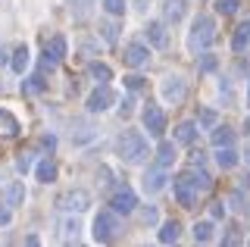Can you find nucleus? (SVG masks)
Instances as JSON below:
<instances>
[{
  "mask_svg": "<svg viewBox=\"0 0 250 247\" xmlns=\"http://www.w3.org/2000/svg\"><path fill=\"white\" fill-rule=\"evenodd\" d=\"M144 35H147V41H150L153 47H166L169 44V35H166V28H163V22H150V25L144 28Z\"/></svg>",
  "mask_w": 250,
  "mask_h": 247,
  "instance_id": "13",
  "label": "nucleus"
},
{
  "mask_svg": "<svg viewBox=\"0 0 250 247\" xmlns=\"http://www.w3.org/2000/svg\"><path fill=\"white\" fill-rule=\"evenodd\" d=\"M175 200L185 206V210H191V206L197 204V188H194L185 175H178V179H175Z\"/></svg>",
  "mask_w": 250,
  "mask_h": 247,
  "instance_id": "6",
  "label": "nucleus"
},
{
  "mask_svg": "<svg viewBox=\"0 0 250 247\" xmlns=\"http://www.w3.org/2000/svg\"><path fill=\"white\" fill-rule=\"evenodd\" d=\"M28 60H31V53H28V47H25V44H22V47L13 53V69L22 75V72H25V66H28Z\"/></svg>",
  "mask_w": 250,
  "mask_h": 247,
  "instance_id": "22",
  "label": "nucleus"
},
{
  "mask_svg": "<svg viewBox=\"0 0 250 247\" xmlns=\"http://www.w3.org/2000/svg\"><path fill=\"white\" fill-rule=\"evenodd\" d=\"M113 100H116V94L106 88V84H100V88H97V91H94V94L88 97V110H91V113H104L106 106L113 103Z\"/></svg>",
  "mask_w": 250,
  "mask_h": 247,
  "instance_id": "9",
  "label": "nucleus"
},
{
  "mask_svg": "<svg viewBox=\"0 0 250 247\" xmlns=\"http://www.w3.org/2000/svg\"><path fill=\"white\" fill-rule=\"evenodd\" d=\"M10 222V210H0V226H6Z\"/></svg>",
  "mask_w": 250,
  "mask_h": 247,
  "instance_id": "37",
  "label": "nucleus"
},
{
  "mask_svg": "<svg viewBox=\"0 0 250 247\" xmlns=\"http://www.w3.org/2000/svg\"><path fill=\"white\" fill-rule=\"evenodd\" d=\"M178 235H182V222H163V228H160V241L163 244H172V241H178Z\"/></svg>",
  "mask_w": 250,
  "mask_h": 247,
  "instance_id": "18",
  "label": "nucleus"
},
{
  "mask_svg": "<svg viewBox=\"0 0 250 247\" xmlns=\"http://www.w3.org/2000/svg\"><path fill=\"white\" fill-rule=\"evenodd\" d=\"M213 38H216V22L209 16H197L194 25H191V35H188V47H191V50H203V47H209Z\"/></svg>",
  "mask_w": 250,
  "mask_h": 247,
  "instance_id": "1",
  "label": "nucleus"
},
{
  "mask_svg": "<svg viewBox=\"0 0 250 247\" xmlns=\"http://www.w3.org/2000/svg\"><path fill=\"white\" fill-rule=\"evenodd\" d=\"M16 135H19V119H16L13 113L0 110V138L10 141V138H16Z\"/></svg>",
  "mask_w": 250,
  "mask_h": 247,
  "instance_id": "11",
  "label": "nucleus"
},
{
  "mask_svg": "<svg viewBox=\"0 0 250 247\" xmlns=\"http://www.w3.org/2000/svg\"><path fill=\"white\" fill-rule=\"evenodd\" d=\"M57 179V163L53 160H44L41 166H38V182H53Z\"/></svg>",
  "mask_w": 250,
  "mask_h": 247,
  "instance_id": "26",
  "label": "nucleus"
},
{
  "mask_svg": "<svg viewBox=\"0 0 250 247\" xmlns=\"http://www.w3.org/2000/svg\"><path fill=\"white\" fill-rule=\"evenodd\" d=\"M116 150H119L122 160H128V163H138V160L147 157V141H144L138 132H125L119 141H116Z\"/></svg>",
  "mask_w": 250,
  "mask_h": 247,
  "instance_id": "2",
  "label": "nucleus"
},
{
  "mask_svg": "<svg viewBox=\"0 0 250 247\" xmlns=\"http://www.w3.org/2000/svg\"><path fill=\"white\" fill-rule=\"evenodd\" d=\"M163 97H166L169 103L185 100V82L182 79H166V82H163Z\"/></svg>",
  "mask_w": 250,
  "mask_h": 247,
  "instance_id": "10",
  "label": "nucleus"
},
{
  "mask_svg": "<svg viewBox=\"0 0 250 247\" xmlns=\"http://www.w3.org/2000/svg\"><path fill=\"white\" fill-rule=\"evenodd\" d=\"M156 160H160V166H169L172 160H175V144H169V141H163L160 147H156Z\"/></svg>",
  "mask_w": 250,
  "mask_h": 247,
  "instance_id": "21",
  "label": "nucleus"
},
{
  "mask_svg": "<svg viewBox=\"0 0 250 247\" xmlns=\"http://www.w3.org/2000/svg\"><path fill=\"white\" fill-rule=\"evenodd\" d=\"M163 185H166V175H163V169H153V172L144 175V188L147 194H156V191H163Z\"/></svg>",
  "mask_w": 250,
  "mask_h": 247,
  "instance_id": "16",
  "label": "nucleus"
},
{
  "mask_svg": "<svg viewBox=\"0 0 250 247\" xmlns=\"http://www.w3.org/2000/svg\"><path fill=\"white\" fill-rule=\"evenodd\" d=\"M47 53H50L53 60H62V57H66V38H62V35H53L50 41H47Z\"/></svg>",
  "mask_w": 250,
  "mask_h": 247,
  "instance_id": "19",
  "label": "nucleus"
},
{
  "mask_svg": "<svg viewBox=\"0 0 250 247\" xmlns=\"http://www.w3.org/2000/svg\"><path fill=\"white\" fill-rule=\"evenodd\" d=\"M88 204H91V194L88 191H69V194H62L60 197V206L62 210H69V213H82V210H88Z\"/></svg>",
  "mask_w": 250,
  "mask_h": 247,
  "instance_id": "5",
  "label": "nucleus"
},
{
  "mask_svg": "<svg viewBox=\"0 0 250 247\" xmlns=\"http://www.w3.org/2000/svg\"><path fill=\"white\" fill-rule=\"evenodd\" d=\"M182 16H185V0H166V19L178 22Z\"/></svg>",
  "mask_w": 250,
  "mask_h": 247,
  "instance_id": "23",
  "label": "nucleus"
},
{
  "mask_svg": "<svg viewBox=\"0 0 250 247\" xmlns=\"http://www.w3.org/2000/svg\"><path fill=\"white\" fill-rule=\"evenodd\" d=\"M3 200H6V206H19L22 200H25V185H22V182H13V185H6V191H3Z\"/></svg>",
  "mask_w": 250,
  "mask_h": 247,
  "instance_id": "14",
  "label": "nucleus"
},
{
  "mask_svg": "<svg viewBox=\"0 0 250 247\" xmlns=\"http://www.w3.org/2000/svg\"><path fill=\"white\" fill-rule=\"evenodd\" d=\"M119 219H116L113 213H100L97 219H94V241H100V244H106V241H116L119 238Z\"/></svg>",
  "mask_w": 250,
  "mask_h": 247,
  "instance_id": "3",
  "label": "nucleus"
},
{
  "mask_svg": "<svg viewBox=\"0 0 250 247\" xmlns=\"http://www.w3.org/2000/svg\"><path fill=\"white\" fill-rule=\"evenodd\" d=\"M144 128H147L153 138H160L163 132H166V116H163L160 106H153V103L144 106Z\"/></svg>",
  "mask_w": 250,
  "mask_h": 247,
  "instance_id": "4",
  "label": "nucleus"
},
{
  "mask_svg": "<svg viewBox=\"0 0 250 247\" xmlns=\"http://www.w3.org/2000/svg\"><path fill=\"white\" fill-rule=\"evenodd\" d=\"M100 32H104L106 44H116V32H119V28H116L113 22H100Z\"/></svg>",
  "mask_w": 250,
  "mask_h": 247,
  "instance_id": "31",
  "label": "nucleus"
},
{
  "mask_svg": "<svg viewBox=\"0 0 250 247\" xmlns=\"http://www.w3.org/2000/svg\"><path fill=\"white\" fill-rule=\"evenodd\" d=\"M216 66H219V63H216L213 53H203V57H200V72H213Z\"/></svg>",
  "mask_w": 250,
  "mask_h": 247,
  "instance_id": "32",
  "label": "nucleus"
},
{
  "mask_svg": "<svg viewBox=\"0 0 250 247\" xmlns=\"http://www.w3.org/2000/svg\"><path fill=\"white\" fill-rule=\"evenodd\" d=\"M91 75H94L97 82H109V79H113L109 66H104V63H91Z\"/></svg>",
  "mask_w": 250,
  "mask_h": 247,
  "instance_id": "28",
  "label": "nucleus"
},
{
  "mask_svg": "<svg viewBox=\"0 0 250 247\" xmlns=\"http://www.w3.org/2000/svg\"><path fill=\"white\" fill-rule=\"evenodd\" d=\"M231 141H234V132H231L229 125L213 132V144H216V147H231Z\"/></svg>",
  "mask_w": 250,
  "mask_h": 247,
  "instance_id": "24",
  "label": "nucleus"
},
{
  "mask_svg": "<svg viewBox=\"0 0 250 247\" xmlns=\"http://www.w3.org/2000/svg\"><path fill=\"white\" fill-rule=\"evenodd\" d=\"M209 216H213V219H222V216H225V206L222 204H213V206H209Z\"/></svg>",
  "mask_w": 250,
  "mask_h": 247,
  "instance_id": "36",
  "label": "nucleus"
},
{
  "mask_svg": "<svg viewBox=\"0 0 250 247\" xmlns=\"http://www.w3.org/2000/svg\"><path fill=\"white\" fill-rule=\"evenodd\" d=\"M0 63H6V57H3V50H0Z\"/></svg>",
  "mask_w": 250,
  "mask_h": 247,
  "instance_id": "40",
  "label": "nucleus"
},
{
  "mask_svg": "<svg viewBox=\"0 0 250 247\" xmlns=\"http://www.w3.org/2000/svg\"><path fill=\"white\" fill-rule=\"evenodd\" d=\"M109 206H113L116 213H131L138 206V197H135V191L131 188H119L113 197H109Z\"/></svg>",
  "mask_w": 250,
  "mask_h": 247,
  "instance_id": "7",
  "label": "nucleus"
},
{
  "mask_svg": "<svg viewBox=\"0 0 250 247\" xmlns=\"http://www.w3.org/2000/svg\"><path fill=\"white\" fill-rule=\"evenodd\" d=\"M200 122H203V125H213V122H216V113L213 110H200Z\"/></svg>",
  "mask_w": 250,
  "mask_h": 247,
  "instance_id": "35",
  "label": "nucleus"
},
{
  "mask_svg": "<svg viewBox=\"0 0 250 247\" xmlns=\"http://www.w3.org/2000/svg\"><path fill=\"white\" fill-rule=\"evenodd\" d=\"M47 84H44V75H31L28 82H22V91L25 94H38V91H44Z\"/></svg>",
  "mask_w": 250,
  "mask_h": 247,
  "instance_id": "27",
  "label": "nucleus"
},
{
  "mask_svg": "<svg viewBox=\"0 0 250 247\" xmlns=\"http://www.w3.org/2000/svg\"><path fill=\"white\" fill-rule=\"evenodd\" d=\"M209 238H213V222H197V226H194V241L207 244Z\"/></svg>",
  "mask_w": 250,
  "mask_h": 247,
  "instance_id": "25",
  "label": "nucleus"
},
{
  "mask_svg": "<svg viewBox=\"0 0 250 247\" xmlns=\"http://www.w3.org/2000/svg\"><path fill=\"white\" fill-rule=\"evenodd\" d=\"M244 160H247V163H250V147H247V153H244Z\"/></svg>",
  "mask_w": 250,
  "mask_h": 247,
  "instance_id": "39",
  "label": "nucleus"
},
{
  "mask_svg": "<svg viewBox=\"0 0 250 247\" xmlns=\"http://www.w3.org/2000/svg\"><path fill=\"white\" fill-rule=\"evenodd\" d=\"M125 88H128V91H141V88H144V79H141V75H128V79H125Z\"/></svg>",
  "mask_w": 250,
  "mask_h": 247,
  "instance_id": "33",
  "label": "nucleus"
},
{
  "mask_svg": "<svg viewBox=\"0 0 250 247\" xmlns=\"http://www.w3.org/2000/svg\"><path fill=\"white\" fill-rule=\"evenodd\" d=\"M147 63H150V50H147L144 44H128V47H125V66L144 69Z\"/></svg>",
  "mask_w": 250,
  "mask_h": 247,
  "instance_id": "8",
  "label": "nucleus"
},
{
  "mask_svg": "<svg viewBox=\"0 0 250 247\" xmlns=\"http://www.w3.org/2000/svg\"><path fill=\"white\" fill-rule=\"evenodd\" d=\"M216 163L222 166V169H234V163H238V153H234L231 147H219V153H216Z\"/></svg>",
  "mask_w": 250,
  "mask_h": 247,
  "instance_id": "20",
  "label": "nucleus"
},
{
  "mask_svg": "<svg viewBox=\"0 0 250 247\" xmlns=\"http://www.w3.org/2000/svg\"><path fill=\"white\" fill-rule=\"evenodd\" d=\"M104 10L113 13V16H122L125 13V0H104Z\"/></svg>",
  "mask_w": 250,
  "mask_h": 247,
  "instance_id": "30",
  "label": "nucleus"
},
{
  "mask_svg": "<svg viewBox=\"0 0 250 247\" xmlns=\"http://www.w3.org/2000/svg\"><path fill=\"white\" fill-rule=\"evenodd\" d=\"M244 132L250 135V116H247V122H244Z\"/></svg>",
  "mask_w": 250,
  "mask_h": 247,
  "instance_id": "38",
  "label": "nucleus"
},
{
  "mask_svg": "<svg viewBox=\"0 0 250 247\" xmlns=\"http://www.w3.org/2000/svg\"><path fill=\"white\" fill-rule=\"evenodd\" d=\"M16 169H19V172H28V169H31V153H19V163H16Z\"/></svg>",
  "mask_w": 250,
  "mask_h": 247,
  "instance_id": "34",
  "label": "nucleus"
},
{
  "mask_svg": "<svg viewBox=\"0 0 250 247\" xmlns=\"http://www.w3.org/2000/svg\"><path fill=\"white\" fill-rule=\"evenodd\" d=\"M194 138H197V125H194V122H178L175 125V141L178 144H191Z\"/></svg>",
  "mask_w": 250,
  "mask_h": 247,
  "instance_id": "15",
  "label": "nucleus"
},
{
  "mask_svg": "<svg viewBox=\"0 0 250 247\" xmlns=\"http://www.w3.org/2000/svg\"><path fill=\"white\" fill-rule=\"evenodd\" d=\"M182 175H185V179L191 182L197 191H209V188H213V179H209V175L203 172V169H197V166H194V169H185Z\"/></svg>",
  "mask_w": 250,
  "mask_h": 247,
  "instance_id": "12",
  "label": "nucleus"
},
{
  "mask_svg": "<svg viewBox=\"0 0 250 247\" xmlns=\"http://www.w3.org/2000/svg\"><path fill=\"white\" fill-rule=\"evenodd\" d=\"M247 41H250V19H244V22L238 25V32H234V38H231V47L241 53V50L247 47Z\"/></svg>",
  "mask_w": 250,
  "mask_h": 247,
  "instance_id": "17",
  "label": "nucleus"
},
{
  "mask_svg": "<svg viewBox=\"0 0 250 247\" xmlns=\"http://www.w3.org/2000/svg\"><path fill=\"white\" fill-rule=\"evenodd\" d=\"M238 3L241 0H216V10L222 13V16H231V13L238 10Z\"/></svg>",
  "mask_w": 250,
  "mask_h": 247,
  "instance_id": "29",
  "label": "nucleus"
}]
</instances>
